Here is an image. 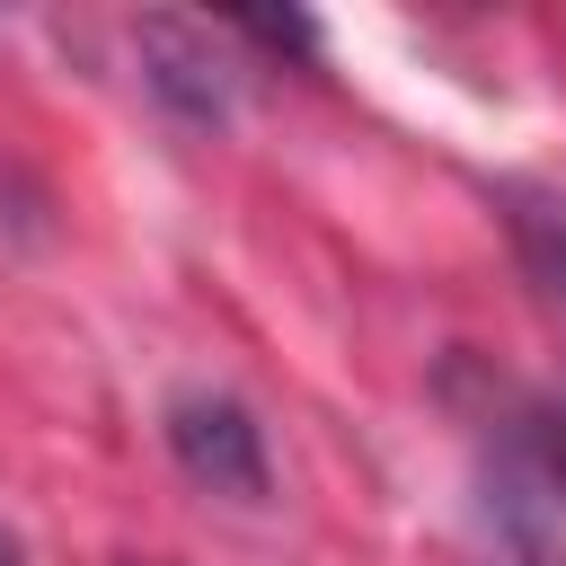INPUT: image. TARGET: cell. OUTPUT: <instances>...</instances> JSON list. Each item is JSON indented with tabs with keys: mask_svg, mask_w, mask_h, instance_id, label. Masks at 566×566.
Masks as SVG:
<instances>
[{
	"mask_svg": "<svg viewBox=\"0 0 566 566\" xmlns=\"http://www.w3.org/2000/svg\"><path fill=\"white\" fill-rule=\"evenodd\" d=\"M239 35H256V44H292V53H310V44H318V27H310V18H239Z\"/></svg>",
	"mask_w": 566,
	"mask_h": 566,
	"instance_id": "277c9868",
	"label": "cell"
},
{
	"mask_svg": "<svg viewBox=\"0 0 566 566\" xmlns=\"http://www.w3.org/2000/svg\"><path fill=\"white\" fill-rule=\"evenodd\" d=\"M539 451H548V478L566 486V389H557V398L539 407Z\"/></svg>",
	"mask_w": 566,
	"mask_h": 566,
	"instance_id": "5b68a950",
	"label": "cell"
},
{
	"mask_svg": "<svg viewBox=\"0 0 566 566\" xmlns=\"http://www.w3.org/2000/svg\"><path fill=\"white\" fill-rule=\"evenodd\" d=\"M168 451H177V469H186L195 486H212V495L256 504V495L274 486L256 416H248L239 398H221V389H177V398H168Z\"/></svg>",
	"mask_w": 566,
	"mask_h": 566,
	"instance_id": "6da1fadb",
	"label": "cell"
},
{
	"mask_svg": "<svg viewBox=\"0 0 566 566\" xmlns=\"http://www.w3.org/2000/svg\"><path fill=\"white\" fill-rule=\"evenodd\" d=\"M142 53H150V88H159L186 124H221V115H230V80H221V62L203 53L195 27L150 18V27H142Z\"/></svg>",
	"mask_w": 566,
	"mask_h": 566,
	"instance_id": "7a4b0ae2",
	"label": "cell"
},
{
	"mask_svg": "<svg viewBox=\"0 0 566 566\" xmlns=\"http://www.w3.org/2000/svg\"><path fill=\"white\" fill-rule=\"evenodd\" d=\"M0 566H27V557H18V539H9V531H0Z\"/></svg>",
	"mask_w": 566,
	"mask_h": 566,
	"instance_id": "8992f818",
	"label": "cell"
},
{
	"mask_svg": "<svg viewBox=\"0 0 566 566\" xmlns=\"http://www.w3.org/2000/svg\"><path fill=\"white\" fill-rule=\"evenodd\" d=\"M504 230H513V256H522L531 292L566 318V195H548V186H504Z\"/></svg>",
	"mask_w": 566,
	"mask_h": 566,
	"instance_id": "3957f363",
	"label": "cell"
}]
</instances>
